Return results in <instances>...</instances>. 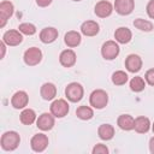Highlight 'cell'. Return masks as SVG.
Wrapping results in <instances>:
<instances>
[{"mask_svg": "<svg viewBox=\"0 0 154 154\" xmlns=\"http://www.w3.org/2000/svg\"><path fill=\"white\" fill-rule=\"evenodd\" d=\"M135 8V0H116L114 10L120 16L130 14Z\"/></svg>", "mask_w": 154, "mask_h": 154, "instance_id": "obj_10", "label": "cell"}, {"mask_svg": "<svg viewBox=\"0 0 154 154\" xmlns=\"http://www.w3.org/2000/svg\"><path fill=\"white\" fill-rule=\"evenodd\" d=\"M77 57L72 49H64L59 55V61L64 67H72L76 64Z\"/></svg>", "mask_w": 154, "mask_h": 154, "instance_id": "obj_15", "label": "cell"}, {"mask_svg": "<svg viewBox=\"0 0 154 154\" xmlns=\"http://www.w3.org/2000/svg\"><path fill=\"white\" fill-rule=\"evenodd\" d=\"M114 38H116V41H117L118 43L125 45V43H128V42L131 41V38H132V32H131V30H130L129 28H126V26H120V28L116 29V31H114Z\"/></svg>", "mask_w": 154, "mask_h": 154, "instance_id": "obj_18", "label": "cell"}, {"mask_svg": "<svg viewBox=\"0 0 154 154\" xmlns=\"http://www.w3.org/2000/svg\"><path fill=\"white\" fill-rule=\"evenodd\" d=\"M149 150L152 154H154V137H152L149 140Z\"/></svg>", "mask_w": 154, "mask_h": 154, "instance_id": "obj_35", "label": "cell"}, {"mask_svg": "<svg viewBox=\"0 0 154 154\" xmlns=\"http://www.w3.org/2000/svg\"><path fill=\"white\" fill-rule=\"evenodd\" d=\"M97 135L102 141H109L114 136V128L111 124H101L97 129Z\"/></svg>", "mask_w": 154, "mask_h": 154, "instance_id": "obj_23", "label": "cell"}, {"mask_svg": "<svg viewBox=\"0 0 154 154\" xmlns=\"http://www.w3.org/2000/svg\"><path fill=\"white\" fill-rule=\"evenodd\" d=\"M18 30H19L23 35L31 36V35H34V34L36 32L37 29H36V26H35L34 24H31V23H22V24H19Z\"/></svg>", "mask_w": 154, "mask_h": 154, "instance_id": "obj_29", "label": "cell"}, {"mask_svg": "<svg viewBox=\"0 0 154 154\" xmlns=\"http://www.w3.org/2000/svg\"><path fill=\"white\" fill-rule=\"evenodd\" d=\"M125 67L129 72L136 73L142 69V59L137 54H129L125 59Z\"/></svg>", "mask_w": 154, "mask_h": 154, "instance_id": "obj_14", "label": "cell"}, {"mask_svg": "<svg viewBox=\"0 0 154 154\" xmlns=\"http://www.w3.org/2000/svg\"><path fill=\"white\" fill-rule=\"evenodd\" d=\"M0 49H1V55H0V58L2 59V58L5 57V52H6V43H5L4 41H1V43H0Z\"/></svg>", "mask_w": 154, "mask_h": 154, "instance_id": "obj_34", "label": "cell"}, {"mask_svg": "<svg viewBox=\"0 0 154 154\" xmlns=\"http://www.w3.org/2000/svg\"><path fill=\"white\" fill-rule=\"evenodd\" d=\"M100 31V25L95 20H85L81 25V32L85 36H95Z\"/></svg>", "mask_w": 154, "mask_h": 154, "instance_id": "obj_17", "label": "cell"}, {"mask_svg": "<svg viewBox=\"0 0 154 154\" xmlns=\"http://www.w3.org/2000/svg\"><path fill=\"white\" fill-rule=\"evenodd\" d=\"M93 154H107L108 153V148L106 147V144H102V143H97L93 150H91Z\"/></svg>", "mask_w": 154, "mask_h": 154, "instance_id": "obj_30", "label": "cell"}, {"mask_svg": "<svg viewBox=\"0 0 154 154\" xmlns=\"http://www.w3.org/2000/svg\"><path fill=\"white\" fill-rule=\"evenodd\" d=\"M28 102H29V96L23 90L16 91L11 97V105L16 109H24L28 106Z\"/></svg>", "mask_w": 154, "mask_h": 154, "instance_id": "obj_11", "label": "cell"}, {"mask_svg": "<svg viewBox=\"0 0 154 154\" xmlns=\"http://www.w3.org/2000/svg\"><path fill=\"white\" fill-rule=\"evenodd\" d=\"M20 143V136L16 131H6L0 138V146L6 152L14 150Z\"/></svg>", "mask_w": 154, "mask_h": 154, "instance_id": "obj_1", "label": "cell"}, {"mask_svg": "<svg viewBox=\"0 0 154 154\" xmlns=\"http://www.w3.org/2000/svg\"><path fill=\"white\" fill-rule=\"evenodd\" d=\"M2 41L6 46H18L23 41V34L19 30H7L2 35Z\"/></svg>", "mask_w": 154, "mask_h": 154, "instance_id": "obj_12", "label": "cell"}, {"mask_svg": "<svg viewBox=\"0 0 154 154\" xmlns=\"http://www.w3.org/2000/svg\"><path fill=\"white\" fill-rule=\"evenodd\" d=\"M83 95H84V89H83L82 84H79L77 82H71L65 88V96L71 102L81 101Z\"/></svg>", "mask_w": 154, "mask_h": 154, "instance_id": "obj_2", "label": "cell"}, {"mask_svg": "<svg viewBox=\"0 0 154 154\" xmlns=\"http://www.w3.org/2000/svg\"><path fill=\"white\" fill-rule=\"evenodd\" d=\"M146 87V82L142 77L140 76H136V77H132L131 81H130V89L135 93H140Z\"/></svg>", "mask_w": 154, "mask_h": 154, "instance_id": "obj_27", "label": "cell"}, {"mask_svg": "<svg viewBox=\"0 0 154 154\" xmlns=\"http://www.w3.org/2000/svg\"><path fill=\"white\" fill-rule=\"evenodd\" d=\"M19 120L24 125H31L36 120V113L31 108H24L19 114Z\"/></svg>", "mask_w": 154, "mask_h": 154, "instance_id": "obj_24", "label": "cell"}, {"mask_svg": "<svg viewBox=\"0 0 154 154\" xmlns=\"http://www.w3.org/2000/svg\"><path fill=\"white\" fill-rule=\"evenodd\" d=\"M76 116L82 120H89L94 117V111L89 106H79L76 109Z\"/></svg>", "mask_w": 154, "mask_h": 154, "instance_id": "obj_25", "label": "cell"}, {"mask_svg": "<svg viewBox=\"0 0 154 154\" xmlns=\"http://www.w3.org/2000/svg\"><path fill=\"white\" fill-rule=\"evenodd\" d=\"M89 102H90V106L93 108L102 109L108 103V94L102 89H96L90 94Z\"/></svg>", "mask_w": 154, "mask_h": 154, "instance_id": "obj_3", "label": "cell"}, {"mask_svg": "<svg viewBox=\"0 0 154 154\" xmlns=\"http://www.w3.org/2000/svg\"><path fill=\"white\" fill-rule=\"evenodd\" d=\"M48 137L45 134H36L30 140V147L34 152L41 153L48 147Z\"/></svg>", "mask_w": 154, "mask_h": 154, "instance_id": "obj_7", "label": "cell"}, {"mask_svg": "<svg viewBox=\"0 0 154 154\" xmlns=\"http://www.w3.org/2000/svg\"><path fill=\"white\" fill-rule=\"evenodd\" d=\"M23 60L28 66H35L38 65L42 60V52L37 47H30L24 52Z\"/></svg>", "mask_w": 154, "mask_h": 154, "instance_id": "obj_5", "label": "cell"}, {"mask_svg": "<svg viewBox=\"0 0 154 154\" xmlns=\"http://www.w3.org/2000/svg\"><path fill=\"white\" fill-rule=\"evenodd\" d=\"M14 12V7L13 4L8 0H4L0 2V28H4L7 19H10V17H12Z\"/></svg>", "mask_w": 154, "mask_h": 154, "instance_id": "obj_9", "label": "cell"}, {"mask_svg": "<svg viewBox=\"0 0 154 154\" xmlns=\"http://www.w3.org/2000/svg\"><path fill=\"white\" fill-rule=\"evenodd\" d=\"M40 94H41V96H42L43 100L51 101V100H53L57 96V87L53 83H49V82L43 83L41 85Z\"/></svg>", "mask_w": 154, "mask_h": 154, "instance_id": "obj_19", "label": "cell"}, {"mask_svg": "<svg viewBox=\"0 0 154 154\" xmlns=\"http://www.w3.org/2000/svg\"><path fill=\"white\" fill-rule=\"evenodd\" d=\"M120 48L117 41H106L101 47V55L106 60H113L118 57Z\"/></svg>", "mask_w": 154, "mask_h": 154, "instance_id": "obj_4", "label": "cell"}, {"mask_svg": "<svg viewBox=\"0 0 154 154\" xmlns=\"http://www.w3.org/2000/svg\"><path fill=\"white\" fill-rule=\"evenodd\" d=\"M58 30L53 26H48V28H43L41 31H40V40L42 43H52L54 42L57 38H58Z\"/></svg>", "mask_w": 154, "mask_h": 154, "instance_id": "obj_16", "label": "cell"}, {"mask_svg": "<svg viewBox=\"0 0 154 154\" xmlns=\"http://www.w3.org/2000/svg\"><path fill=\"white\" fill-rule=\"evenodd\" d=\"M69 103L64 99H57L51 105V113L55 118H64L69 113Z\"/></svg>", "mask_w": 154, "mask_h": 154, "instance_id": "obj_6", "label": "cell"}, {"mask_svg": "<svg viewBox=\"0 0 154 154\" xmlns=\"http://www.w3.org/2000/svg\"><path fill=\"white\" fill-rule=\"evenodd\" d=\"M128 73H125L122 70H118L112 73V83L116 85H124L128 82Z\"/></svg>", "mask_w": 154, "mask_h": 154, "instance_id": "obj_28", "label": "cell"}, {"mask_svg": "<svg viewBox=\"0 0 154 154\" xmlns=\"http://www.w3.org/2000/svg\"><path fill=\"white\" fill-rule=\"evenodd\" d=\"M54 116L52 113H42L41 116H38V118L36 119V126L42 130V131H49L53 129L54 124H55V120H54Z\"/></svg>", "mask_w": 154, "mask_h": 154, "instance_id": "obj_8", "label": "cell"}, {"mask_svg": "<svg viewBox=\"0 0 154 154\" xmlns=\"http://www.w3.org/2000/svg\"><path fill=\"white\" fill-rule=\"evenodd\" d=\"M72 1H82V0H72Z\"/></svg>", "mask_w": 154, "mask_h": 154, "instance_id": "obj_37", "label": "cell"}, {"mask_svg": "<svg viewBox=\"0 0 154 154\" xmlns=\"http://www.w3.org/2000/svg\"><path fill=\"white\" fill-rule=\"evenodd\" d=\"M146 11H147L148 17L152 18V19H154V0H150V1L147 4Z\"/></svg>", "mask_w": 154, "mask_h": 154, "instance_id": "obj_32", "label": "cell"}, {"mask_svg": "<svg viewBox=\"0 0 154 154\" xmlns=\"http://www.w3.org/2000/svg\"><path fill=\"white\" fill-rule=\"evenodd\" d=\"M152 130H153V134H154V123L152 124Z\"/></svg>", "mask_w": 154, "mask_h": 154, "instance_id": "obj_36", "label": "cell"}, {"mask_svg": "<svg viewBox=\"0 0 154 154\" xmlns=\"http://www.w3.org/2000/svg\"><path fill=\"white\" fill-rule=\"evenodd\" d=\"M144 81H146L149 85L154 87V69L147 70V72L144 73Z\"/></svg>", "mask_w": 154, "mask_h": 154, "instance_id": "obj_31", "label": "cell"}, {"mask_svg": "<svg viewBox=\"0 0 154 154\" xmlns=\"http://www.w3.org/2000/svg\"><path fill=\"white\" fill-rule=\"evenodd\" d=\"M94 12L97 17L100 18H106V17H109L113 12V6L109 1L107 0H101L99 2H96L95 7H94Z\"/></svg>", "mask_w": 154, "mask_h": 154, "instance_id": "obj_13", "label": "cell"}, {"mask_svg": "<svg viewBox=\"0 0 154 154\" xmlns=\"http://www.w3.org/2000/svg\"><path fill=\"white\" fill-rule=\"evenodd\" d=\"M134 26L137 28L138 30L141 31H144V32H149L153 30V23L147 20V19H143V18H137L134 20Z\"/></svg>", "mask_w": 154, "mask_h": 154, "instance_id": "obj_26", "label": "cell"}, {"mask_svg": "<svg viewBox=\"0 0 154 154\" xmlns=\"http://www.w3.org/2000/svg\"><path fill=\"white\" fill-rule=\"evenodd\" d=\"M150 120L149 118L144 117V116H140L135 119V131L138 132V134H146L149 131L150 129Z\"/></svg>", "mask_w": 154, "mask_h": 154, "instance_id": "obj_22", "label": "cell"}, {"mask_svg": "<svg viewBox=\"0 0 154 154\" xmlns=\"http://www.w3.org/2000/svg\"><path fill=\"white\" fill-rule=\"evenodd\" d=\"M82 41V37H81V34L78 31H75V30H70L65 34L64 36V42L67 47L70 48H73V47H77Z\"/></svg>", "mask_w": 154, "mask_h": 154, "instance_id": "obj_21", "label": "cell"}, {"mask_svg": "<svg viewBox=\"0 0 154 154\" xmlns=\"http://www.w3.org/2000/svg\"><path fill=\"white\" fill-rule=\"evenodd\" d=\"M117 125L125 131L134 130L135 128V119L130 114H120L117 119Z\"/></svg>", "mask_w": 154, "mask_h": 154, "instance_id": "obj_20", "label": "cell"}, {"mask_svg": "<svg viewBox=\"0 0 154 154\" xmlns=\"http://www.w3.org/2000/svg\"><path fill=\"white\" fill-rule=\"evenodd\" d=\"M36 4L40 7H47L48 5L52 4V0H36Z\"/></svg>", "mask_w": 154, "mask_h": 154, "instance_id": "obj_33", "label": "cell"}]
</instances>
